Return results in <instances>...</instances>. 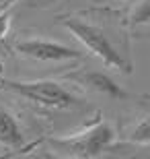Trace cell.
I'll return each mask as SVG.
<instances>
[{
	"label": "cell",
	"mask_w": 150,
	"mask_h": 159,
	"mask_svg": "<svg viewBox=\"0 0 150 159\" xmlns=\"http://www.w3.org/2000/svg\"><path fill=\"white\" fill-rule=\"evenodd\" d=\"M11 27V17H8V12H0V37L6 35V31ZM0 72H2V62H0Z\"/></svg>",
	"instance_id": "obj_9"
},
{
	"label": "cell",
	"mask_w": 150,
	"mask_h": 159,
	"mask_svg": "<svg viewBox=\"0 0 150 159\" xmlns=\"http://www.w3.org/2000/svg\"><path fill=\"white\" fill-rule=\"evenodd\" d=\"M27 6H31V8H47V6L56 4L58 0H23Z\"/></svg>",
	"instance_id": "obj_10"
},
{
	"label": "cell",
	"mask_w": 150,
	"mask_h": 159,
	"mask_svg": "<svg viewBox=\"0 0 150 159\" xmlns=\"http://www.w3.org/2000/svg\"><path fill=\"white\" fill-rule=\"evenodd\" d=\"M126 25L127 29L136 33H150V0H134L130 11L126 15Z\"/></svg>",
	"instance_id": "obj_7"
},
{
	"label": "cell",
	"mask_w": 150,
	"mask_h": 159,
	"mask_svg": "<svg viewBox=\"0 0 150 159\" xmlns=\"http://www.w3.org/2000/svg\"><path fill=\"white\" fill-rule=\"evenodd\" d=\"M0 145L11 151H25L27 143L17 118L4 106H0Z\"/></svg>",
	"instance_id": "obj_6"
},
{
	"label": "cell",
	"mask_w": 150,
	"mask_h": 159,
	"mask_svg": "<svg viewBox=\"0 0 150 159\" xmlns=\"http://www.w3.org/2000/svg\"><path fill=\"white\" fill-rule=\"evenodd\" d=\"M0 89L31 101L35 106L49 107V110H68L78 103L74 95L58 81H11L0 79Z\"/></svg>",
	"instance_id": "obj_3"
},
{
	"label": "cell",
	"mask_w": 150,
	"mask_h": 159,
	"mask_svg": "<svg viewBox=\"0 0 150 159\" xmlns=\"http://www.w3.org/2000/svg\"><path fill=\"white\" fill-rule=\"evenodd\" d=\"M12 2H17V0H0V12H4L6 8L12 4Z\"/></svg>",
	"instance_id": "obj_11"
},
{
	"label": "cell",
	"mask_w": 150,
	"mask_h": 159,
	"mask_svg": "<svg viewBox=\"0 0 150 159\" xmlns=\"http://www.w3.org/2000/svg\"><path fill=\"white\" fill-rule=\"evenodd\" d=\"M126 141L134 143V145H150V114L127 130Z\"/></svg>",
	"instance_id": "obj_8"
},
{
	"label": "cell",
	"mask_w": 150,
	"mask_h": 159,
	"mask_svg": "<svg viewBox=\"0 0 150 159\" xmlns=\"http://www.w3.org/2000/svg\"><path fill=\"white\" fill-rule=\"evenodd\" d=\"M15 50L25 58L37 60V62H54V64L82 58L78 50L66 46V43H60V41L47 39V37H21L15 41Z\"/></svg>",
	"instance_id": "obj_4"
},
{
	"label": "cell",
	"mask_w": 150,
	"mask_h": 159,
	"mask_svg": "<svg viewBox=\"0 0 150 159\" xmlns=\"http://www.w3.org/2000/svg\"><path fill=\"white\" fill-rule=\"evenodd\" d=\"M66 79L76 83L78 87H84L87 91H92L97 95L109 97V99H126V89L117 85L115 79H111L107 72L97 70V68H78V70L66 75Z\"/></svg>",
	"instance_id": "obj_5"
},
{
	"label": "cell",
	"mask_w": 150,
	"mask_h": 159,
	"mask_svg": "<svg viewBox=\"0 0 150 159\" xmlns=\"http://www.w3.org/2000/svg\"><path fill=\"white\" fill-rule=\"evenodd\" d=\"M60 23L80 41L84 50H88L92 56H97L107 68L119 70L123 75H130L132 72L130 58L126 56V52L117 46L115 41L111 39L109 31L105 29V27L92 23L88 19L76 17V15H66V17L60 19Z\"/></svg>",
	"instance_id": "obj_1"
},
{
	"label": "cell",
	"mask_w": 150,
	"mask_h": 159,
	"mask_svg": "<svg viewBox=\"0 0 150 159\" xmlns=\"http://www.w3.org/2000/svg\"><path fill=\"white\" fill-rule=\"evenodd\" d=\"M113 128L105 120H92L82 130L70 136H52L45 145L54 155L58 157H72V159H95L101 157L105 151L111 149L113 143Z\"/></svg>",
	"instance_id": "obj_2"
}]
</instances>
